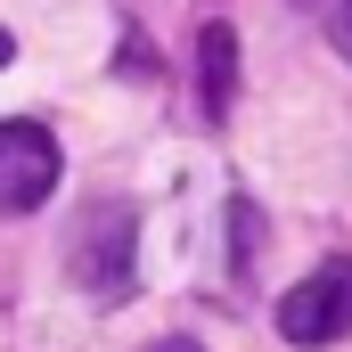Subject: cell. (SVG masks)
Wrapping results in <instances>:
<instances>
[{
    "mask_svg": "<svg viewBox=\"0 0 352 352\" xmlns=\"http://www.w3.org/2000/svg\"><path fill=\"white\" fill-rule=\"evenodd\" d=\"M197 74H205V115H230V90H238V41H230V25L197 33Z\"/></svg>",
    "mask_w": 352,
    "mask_h": 352,
    "instance_id": "obj_4",
    "label": "cell"
},
{
    "mask_svg": "<svg viewBox=\"0 0 352 352\" xmlns=\"http://www.w3.org/2000/svg\"><path fill=\"white\" fill-rule=\"evenodd\" d=\"M336 50L352 58V0H336Z\"/></svg>",
    "mask_w": 352,
    "mask_h": 352,
    "instance_id": "obj_5",
    "label": "cell"
},
{
    "mask_svg": "<svg viewBox=\"0 0 352 352\" xmlns=\"http://www.w3.org/2000/svg\"><path fill=\"white\" fill-rule=\"evenodd\" d=\"M8 58H16V41H8V25H0V66H8Z\"/></svg>",
    "mask_w": 352,
    "mask_h": 352,
    "instance_id": "obj_7",
    "label": "cell"
},
{
    "mask_svg": "<svg viewBox=\"0 0 352 352\" xmlns=\"http://www.w3.org/2000/svg\"><path fill=\"white\" fill-rule=\"evenodd\" d=\"M278 336L295 352H320V344H344L352 336V254L320 263L287 303H278Z\"/></svg>",
    "mask_w": 352,
    "mask_h": 352,
    "instance_id": "obj_2",
    "label": "cell"
},
{
    "mask_svg": "<svg viewBox=\"0 0 352 352\" xmlns=\"http://www.w3.org/2000/svg\"><path fill=\"white\" fill-rule=\"evenodd\" d=\"M58 197V140L25 115L0 123V213H41Z\"/></svg>",
    "mask_w": 352,
    "mask_h": 352,
    "instance_id": "obj_3",
    "label": "cell"
},
{
    "mask_svg": "<svg viewBox=\"0 0 352 352\" xmlns=\"http://www.w3.org/2000/svg\"><path fill=\"white\" fill-rule=\"evenodd\" d=\"M148 352H197V344H188V336H164V344H148Z\"/></svg>",
    "mask_w": 352,
    "mask_h": 352,
    "instance_id": "obj_6",
    "label": "cell"
},
{
    "mask_svg": "<svg viewBox=\"0 0 352 352\" xmlns=\"http://www.w3.org/2000/svg\"><path fill=\"white\" fill-rule=\"evenodd\" d=\"M131 254H140V213L123 197H98L74 213V238H66V278L82 287L90 303H123L131 295Z\"/></svg>",
    "mask_w": 352,
    "mask_h": 352,
    "instance_id": "obj_1",
    "label": "cell"
}]
</instances>
